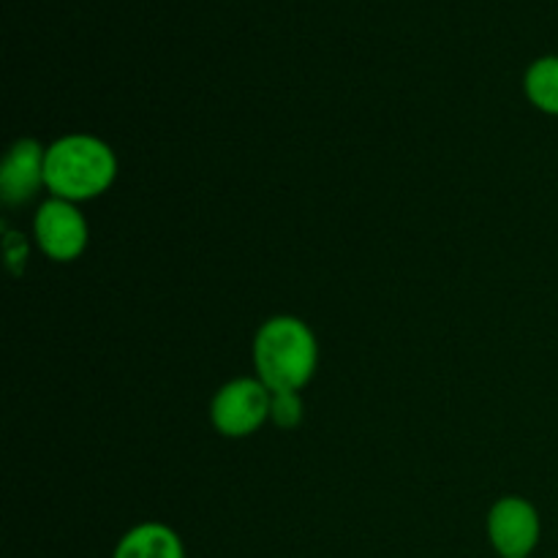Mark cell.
Returning a JSON list of instances; mask_svg holds the SVG:
<instances>
[{"label":"cell","instance_id":"1","mask_svg":"<svg viewBox=\"0 0 558 558\" xmlns=\"http://www.w3.org/2000/svg\"><path fill=\"white\" fill-rule=\"evenodd\" d=\"M118 156L101 136L65 134L47 145L44 189L54 199L82 205L107 194L118 180Z\"/></svg>","mask_w":558,"mask_h":558},{"label":"cell","instance_id":"2","mask_svg":"<svg viewBox=\"0 0 558 558\" xmlns=\"http://www.w3.org/2000/svg\"><path fill=\"white\" fill-rule=\"evenodd\" d=\"M251 357L256 379L272 392H300L319 368V343L303 319L281 314L256 330Z\"/></svg>","mask_w":558,"mask_h":558},{"label":"cell","instance_id":"3","mask_svg":"<svg viewBox=\"0 0 558 558\" xmlns=\"http://www.w3.org/2000/svg\"><path fill=\"white\" fill-rule=\"evenodd\" d=\"M272 390L256 376H240L227 381L210 401V423L227 439L254 436L270 423Z\"/></svg>","mask_w":558,"mask_h":558},{"label":"cell","instance_id":"4","mask_svg":"<svg viewBox=\"0 0 558 558\" xmlns=\"http://www.w3.org/2000/svg\"><path fill=\"white\" fill-rule=\"evenodd\" d=\"M33 243L47 259L58 265L76 262L90 243V227L80 205L65 199H44L33 216Z\"/></svg>","mask_w":558,"mask_h":558},{"label":"cell","instance_id":"5","mask_svg":"<svg viewBox=\"0 0 558 558\" xmlns=\"http://www.w3.org/2000/svg\"><path fill=\"white\" fill-rule=\"evenodd\" d=\"M488 539L499 558H529L543 537L537 507L523 496H501L488 510Z\"/></svg>","mask_w":558,"mask_h":558},{"label":"cell","instance_id":"6","mask_svg":"<svg viewBox=\"0 0 558 558\" xmlns=\"http://www.w3.org/2000/svg\"><path fill=\"white\" fill-rule=\"evenodd\" d=\"M44 158H47V147L41 142L16 140L9 147L0 167V199L9 207H20L31 202L44 185Z\"/></svg>","mask_w":558,"mask_h":558},{"label":"cell","instance_id":"7","mask_svg":"<svg viewBox=\"0 0 558 558\" xmlns=\"http://www.w3.org/2000/svg\"><path fill=\"white\" fill-rule=\"evenodd\" d=\"M112 558H185L180 534L161 521L131 526L114 545Z\"/></svg>","mask_w":558,"mask_h":558},{"label":"cell","instance_id":"8","mask_svg":"<svg viewBox=\"0 0 558 558\" xmlns=\"http://www.w3.org/2000/svg\"><path fill=\"white\" fill-rule=\"evenodd\" d=\"M523 90L539 112L558 118V54H548L529 65Z\"/></svg>","mask_w":558,"mask_h":558},{"label":"cell","instance_id":"9","mask_svg":"<svg viewBox=\"0 0 558 558\" xmlns=\"http://www.w3.org/2000/svg\"><path fill=\"white\" fill-rule=\"evenodd\" d=\"M303 396L300 392H272L270 423L283 430H292L303 423Z\"/></svg>","mask_w":558,"mask_h":558}]
</instances>
